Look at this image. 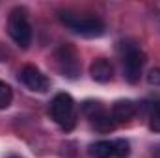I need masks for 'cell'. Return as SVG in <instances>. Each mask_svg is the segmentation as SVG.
I'll return each mask as SVG.
<instances>
[{
    "label": "cell",
    "mask_w": 160,
    "mask_h": 158,
    "mask_svg": "<svg viewBox=\"0 0 160 158\" xmlns=\"http://www.w3.org/2000/svg\"><path fill=\"white\" fill-rule=\"evenodd\" d=\"M88 153L91 158H110L114 156V143L108 140H99L88 147Z\"/></svg>",
    "instance_id": "10"
},
{
    "label": "cell",
    "mask_w": 160,
    "mask_h": 158,
    "mask_svg": "<svg viewBox=\"0 0 160 158\" xmlns=\"http://www.w3.org/2000/svg\"><path fill=\"white\" fill-rule=\"evenodd\" d=\"M136 110H138L136 102H132L128 99H123V101H116L114 102L110 116H112V119L116 123H125V121H128V119H132L136 116Z\"/></svg>",
    "instance_id": "9"
},
{
    "label": "cell",
    "mask_w": 160,
    "mask_h": 158,
    "mask_svg": "<svg viewBox=\"0 0 160 158\" xmlns=\"http://www.w3.org/2000/svg\"><path fill=\"white\" fill-rule=\"evenodd\" d=\"M112 143H114V156L116 158H128V155H130V143L127 140L119 138V140H114Z\"/></svg>",
    "instance_id": "11"
},
{
    "label": "cell",
    "mask_w": 160,
    "mask_h": 158,
    "mask_svg": "<svg viewBox=\"0 0 160 158\" xmlns=\"http://www.w3.org/2000/svg\"><path fill=\"white\" fill-rule=\"evenodd\" d=\"M54 63H56L58 71L62 73V77L69 80H77L80 77V58L73 45H69V43L60 45L54 50Z\"/></svg>",
    "instance_id": "4"
},
{
    "label": "cell",
    "mask_w": 160,
    "mask_h": 158,
    "mask_svg": "<svg viewBox=\"0 0 160 158\" xmlns=\"http://www.w3.org/2000/svg\"><path fill=\"white\" fill-rule=\"evenodd\" d=\"M19 80L32 91L36 93H47L50 89V82L48 78L41 73L36 65H24L19 71Z\"/></svg>",
    "instance_id": "7"
},
{
    "label": "cell",
    "mask_w": 160,
    "mask_h": 158,
    "mask_svg": "<svg viewBox=\"0 0 160 158\" xmlns=\"http://www.w3.org/2000/svg\"><path fill=\"white\" fill-rule=\"evenodd\" d=\"M60 21L75 34H78L82 37H101L104 34V22L95 19V17H80L77 13H69V11H63L60 13Z\"/></svg>",
    "instance_id": "1"
},
{
    "label": "cell",
    "mask_w": 160,
    "mask_h": 158,
    "mask_svg": "<svg viewBox=\"0 0 160 158\" xmlns=\"http://www.w3.org/2000/svg\"><path fill=\"white\" fill-rule=\"evenodd\" d=\"M145 62H147V58L138 47H127V50L123 54V77L128 84H136L140 80Z\"/></svg>",
    "instance_id": "6"
},
{
    "label": "cell",
    "mask_w": 160,
    "mask_h": 158,
    "mask_svg": "<svg viewBox=\"0 0 160 158\" xmlns=\"http://www.w3.org/2000/svg\"><path fill=\"white\" fill-rule=\"evenodd\" d=\"M9 158H21V156H15V155H13V156H9Z\"/></svg>",
    "instance_id": "15"
},
{
    "label": "cell",
    "mask_w": 160,
    "mask_h": 158,
    "mask_svg": "<svg viewBox=\"0 0 160 158\" xmlns=\"http://www.w3.org/2000/svg\"><path fill=\"white\" fill-rule=\"evenodd\" d=\"M147 82H149L151 86H160V67H155V69L149 71V75H147Z\"/></svg>",
    "instance_id": "14"
},
{
    "label": "cell",
    "mask_w": 160,
    "mask_h": 158,
    "mask_svg": "<svg viewBox=\"0 0 160 158\" xmlns=\"http://www.w3.org/2000/svg\"><path fill=\"white\" fill-rule=\"evenodd\" d=\"M11 101H13V91H11V87H9L6 82L0 80V110L8 108V106L11 104Z\"/></svg>",
    "instance_id": "12"
},
{
    "label": "cell",
    "mask_w": 160,
    "mask_h": 158,
    "mask_svg": "<svg viewBox=\"0 0 160 158\" xmlns=\"http://www.w3.org/2000/svg\"><path fill=\"white\" fill-rule=\"evenodd\" d=\"M89 75H91V78L95 80V82L106 84L114 77V67H112V63L106 58H97L89 65Z\"/></svg>",
    "instance_id": "8"
},
{
    "label": "cell",
    "mask_w": 160,
    "mask_h": 158,
    "mask_svg": "<svg viewBox=\"0 0 160 158\" xmlns=\"http://www.w3.org/2000/svg\"><path fill=\"white\" fill-rule=\"evenodd\" d=\"M50 116L65 130H73L77 125V106L69 93H58L50 102Z\"/></svg>",
    "instance_id": "2"
},
{
    "label": "cell",
    "mask_w": 160,
    "mask_h": 158,
    "mask_svg": "<svg viewBox=\"0 0 160 158\" xmlns=\"http://www.w3.org/2000/svg\"><path fill=\"white\" fill-rule=\"evenodd\" d=\"M149 128L153 132H160V102H157L153 106V112H151V117H149Z\"/></svg>",
    "instance_id": "13"
},
{
    "label": "cell",
    "mask_w": 160,
    "mask_h": 158,
    "mask_svg": "<svg viewBox=\"0 0 160 158\" xmlns=\"http://www.w3.org/2000/svg\"><path fill=\"white\" fill-rule=\"evenodd\" d=\"M82 112L89 119L91 126L101 134H108V132H112L116 128V121L104 110V106L101 102H97V101H86L82 104Z\"/></svg>",
    "instance_id": "5"
},
{
    "label": "cell",
    "mask_w": 160,
    "mask_h": 158,
    "mask_svg": "<svg viewBox=\"0 0 160 158\" xmlns=\"http://www.w3.org/2000/svg\"><path fill=\"white\" fill-rule=\"evenodd\" d=\"M8 34L21 48H28L32 43V26L28 22V13L24 7L11 9L8 17Z\"/></svg>",
    "instance_id": "3"
}]
</instances>
